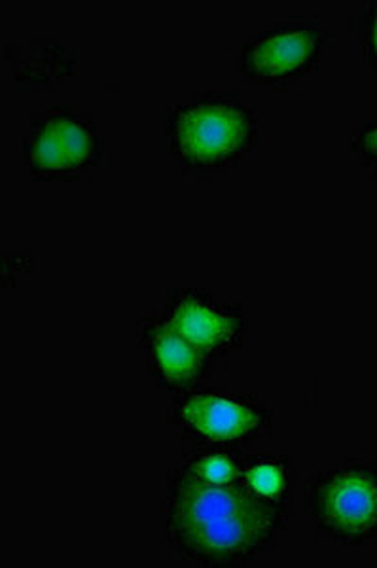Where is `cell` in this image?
<instances>
[{
    "label": "cell",
    "instance_id": "cell-8",
    "mask_svg": "<svg viewBox=\"0 0 377 568\" xmlns=\"http://www.w3.org/2000/svg\"><path fill=\"white\" fill-rule=\"evenodd\" d=\"M135 332L146 355L150 377L162 393L173 398L190 393L213 372L215 358L186 342L162 317L141 318Z\"/></svg>",
    "mask_w": 377,
    "mask_h": 568
},
{
    "label": "cell",
    "instance_id": "cell-5",
    "mask_svg": "<svg viewBox=\"0 0 377 568\" xmlns=\"http://www.w3.org/2000/svg\"><path fill=\"white\" fill-rule=\"evenodd\" d=\"M21 154L34 182L80 181L103 162L104 141L92 116L53 106L29 122Z\"/></svg>",
    "mask_w": 377,
    "mask_h": 568
},
{
    "label": "cell",
    "instance_id": "cell-4",
    "mask_svg": "<svg viewBox=\"0 0 377 568\" xmlns=\"http://www.w3.org/2000/svg\"><path fill=\"white\" fill-rule=\"evenodd\" d=\"M167 419L194 449H243L269 436L274 409L254 394L197 387L173 398Z\"/></svg>",
    "mask_w": 377,
    "mask_h": 568
},
{
    "label": "cell",
    "instance_id": "cell-6",
    "mask_svg": "<svg viewBox=\"0 0 377 568\" xmlns=\"http://www.w3.org/2000/svg\"><path fill=\"white\" fill-rule=\"evenodd\" d=\"M328 33L309 20L275 21L240 53V74L253 84L283 88L319 65Z\"/></svg>",
    "mask_w": 377,
    "mask_h": 568
},
{
    "label": "cell",
    "instance_id": "cell-12",
    "mask_svg": "<svg viewBox=\"0 0 377 568\" xmlns=\"http://www.w3.org/2000/svg\"><path fill=\"white\" fill-rule=\"evenodd\" d=\"M351 152L366 168L377 169V122L366 123L351 136Z\"/></svg>",
    "mask_w": 377,
    "mask_h": 568
},
{
    "label": "cell",
    "instance_id": "cell-1",
    "mask_svg": "<svg viewBox=\"0 0 377 568\" xmlns=\"http://www.w3.org/2000/svg\"><path fill=\"white\" fill-rule=\"evenodd\" d=\"M291 511L254 497L241 484L197 481L176 466L165 481L162 538L184 561L240 567L279 544Z\"/></svg>",
    "mask_w": 377,
    "mask_h": 568
},
{
    "label": "cell",
    "instance_id": "cell-11",
    "mask_svg": "<svg viewBox=\"0 0 377 568\" xmlns=\"http://www.w3.org/2000/svg\"><path fill=\"white\" fill-rule=\"evenodd\" d=\"M245 460L247 455H243L241 449L197 447L179 468L203 484L232 485L240 484Z\"/></svg>",
    "mask_w": 377,
    "mask_h": 568
},
{
    "label": "cell",
    "instance_id": "cell-13",
    "mask_svg": "<svg viewBox=\"0 0 377 568\" xmlns=\"http://www.w3.org/2000/svg\"><path fill=\"white\" fill-rule=\"evenodd\" d=\"M365 45L368 55L374 59L377 65V4L366 12L365 18Z\"/></svg>",
    "mask_w": 377,
    "mask_h": 568
},
{
    "label": "cell",
    "instance_id": "cell-3",
    "mask_svg": "<svg viewBox=\"0 0 377 568\" xmlns=\"http://www.w3.org/2000/svg\"><path fill=\"white\" fill-rule=\"evenodd\" d=\"M306 514L315 532L338 546L377 538V465L345 460L307 479Z\"/></svg>",
    "mask_w": 377,
    "mask_h": 568
},
{
    "label": "cell",
    "instance_id": "cell-2",
    "mask_svg": "<svg viewBox=\"0 0 377 568\" xmlns=\"http://www.w3.org/2000/svg\"><path fill=\"white\" fill-rule=\"evenodd\" d=\"M165 142L186 175H221L258 146V116L237 93H202L167 110Z\"/></svg>",
    "mask_w": 377,
    "mask_h": 568
},
{
    "label": "cell",
    "instance_id": "cell-7",
    "mask_svg": "<svg viewBox=\"0 0 377 568\" xmlns=\"http://www.w3.org/2000/svg\"><path fill=\"white\" fill-rule=\"evenodd\" d=\"M160 317L215 361L240 349L247 332L243 307L218 300L207 288H171Z\"/></svg>",
    "mask_w": 377,
    "mask_h": 568
},
{
    "label": "cell",
    "instance_id": "cell-10",
    "mask_svg": "<svg viewBox=\"0 0 377 568\" xmlns=\"http://www.w3.org/2000/svg\"><path fill=\"white\" fill-rule=\"evenodd\" d=\"M240 484L254 497L293 514L296 468L291 457L286 455L247 457L241 471Z\"/></svg>",
    "mask_w": 377,
    "mask_h": 568
},
{
    "label": "cell",
    "instance_id": "cell-9",
    "mask_svg": "<svg viewBox=\"0 0 377 568\" xmlns=\"http://www.w3.org/2000/svg\"><path fill=\"white\" fill-rule=\"evenodd\" d=\"M7 63L21 90H53L77 65V52L61 40H31L7 45Z\"/></svg>",
    "mask_w": 377,
    "mask_h": 568
}]
</instances>
